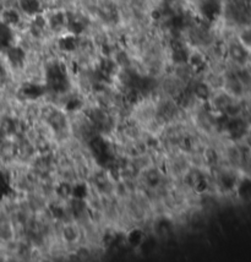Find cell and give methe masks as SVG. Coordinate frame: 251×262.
Listing matches in <instances>:
<instances>
[{
  "instance_id": "cell-1",
  "label": "cell",
  "mask_w": 251,
  "mask_h": 262,
  "mask_svg": "<svg viewBox=\"0 0 251 262\" xmlns=\"http://www.w3.org/2000/svg\"><path fill=\"white\" fill-rule=\"evenodd\" d=\"M227 54L231 62L235 65L240 66V68H244L250 60V49H247L246 47L242 46L239 41L230 43L229 46H228Z\"/></svg>"
},
{
  "instance_id": "cell-2",
  "label": "cell",
  "mask_w": 251,
  "mask_h": 262,
  "mask_svg": "<svg viewBox=\"0 0 251 262\" xmlns=\"http://www.w3.org/2000/svg\"><path fill=\"white\" fill-rule=\"evenodd\" d=\"M201 16L206 21L212 22L222 14L223 5L220 0H203L200 7Z\"/></svg>"
},
{
  "instance_id": "cell-3",
  "label": "cell",
  "mask_w": 251,
  "mask_h": 262,
  "mask_svg": "<svg viewBox=\"0 0 251 262\" xmlns=\"http://www.w3.org/2000/svg\"><path fill=\"white\" fill-rule=\"evenodd\" d=\"M18 8L25 15L33 18L41 14L42 4H41V0H18Z\"/></svg>"
},
{
  "instance_id": "cell-4",
  "label": "cell",
  "mask_w": 251,
  "mask_h": 262,
  "mask_svg": "<svg viewBox=\"0 0 251 262\" xmlns=\"http://www.w3.org/2000/svg\"><path fill=\"white\" fill-rule=\"evenodd\" d=\"M48 27L53 31H60L66 27V13L63 11H54L47 18Z\"/></svg>"
},
{
  "instance_id": "cell-5",
  "label": "cell",
  "mask_w": 251,
  "mask_h": 262,
  "mask_svg": "<svg viewBox=\"0 0 251 262\" xmlns=\"http://www.w3.org/2000/svg\"><path fill=\"white\" fill-rule=\"evenodd\" d=\"M58 46L59 49L66 53H71V52H75L77 46H79V38L77 36L73 35V33H69V35L63 36L59 41H58Z\"/></svg>"
},
{
  "instance_id": "cell-6",
  "label": "cell",
  "mask_w": 251,
  "mask_h": 262,
  "mask_svg": "<svg viewBox=\"0 0 251 262\" xmlns=\"http://www.w3.org/2000/svg\"><path fill=\"white\" fill-rule=\"evenodd\" d=\"M236 192H238L239 197L242 200H251V179L244 178L242 180L238 181L236 185Z\"/></svg>"
},
{
  "instance_id": "cell-7",
  "label": "cell",
  "mask_w": 251,
  "mask_h": 262,
  "mask_svg": "<svg viewBox=\"0 0 251 262\" xmlns=\"http://www.w3.org/2000/svg\"><path fill=\"white\" fill-rule=\"evenodd\" d=\"M239 42H240L242 46L246 47L247 49H251V26L250 25L244 26V29L241 30L240 35H239Z\"/></svg>"
},
{
  "instance_id": "cell-8",
  "label": "cell",
  "mask_w": 251,
  "mask_h": 262,
  "mask_svg": "<svg viewBox=\"0 0 251 262\" xmlns=\"http://www.w3.org/2000/svg\"><path fill=\"white\" fill-rule=\"evenodd\" d=\"M128 240L132 245V246H139V245H141L142 242L145 241V235H143V233L141 230L135 229V230H132L130 234H129Z\"/></svg>"
},
{
  "instance_id": "cell-9",
  "label": "cell",
  "mask_w": 251,
  "mask_h": 262,
  "mask_svg": "<svg viewBox=\"0 0 251 262\" xmlns=\"http://www.w3.org/2000/svg\"><path fill=\"white\" fill-rule=\"evenodd\" d=\"M64 236H65L66 240H69V241L75 240L76 236H77L76 228L73 227V225H68V227H65V229H64Z\"/></svg>"
}]
</instances>
